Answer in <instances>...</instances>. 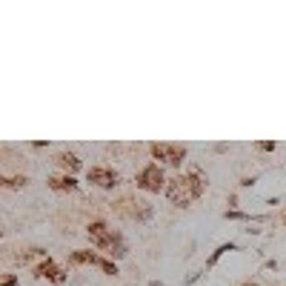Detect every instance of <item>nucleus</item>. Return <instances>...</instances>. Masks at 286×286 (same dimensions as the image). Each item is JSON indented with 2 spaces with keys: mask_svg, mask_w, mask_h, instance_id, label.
Instances as JSON below:
<instances>
[{
  "mask_svg": "<svg viewBox=\"0 0 286 286\" xmlns=\"http://www.w3.org/2000/svg\"><path fill=\"white\" fill-rule=\"evenodd\" d=\"M206 175L200 169H189L186 175H178V178H172L169 183H166V198H169L172 206H189L192 200H198L200 195L206 192Z\"/></svg>",
  "mask_w": 286,
  "mask_h": 286,
  "instance_id": "obj_1",
  "label": "nucleus"
},
{
  "mask_svg": "<svg viewBox=\"0 0 286 286\" xmlns=\"http://www.w3.org/2000/svg\"><path fill=\"white\" fill-rule=\"evenodd\" d=\"M135 183H137V189H143V192H149V195H160V192H166V175H163V169L157 163H146L140 172H137V178H135Z\"/></svg>",
  "mask_w": 286,
  "mask_h": 286,
  "instance_id": "obj_2",
  "label": "nucleus"
},
{
  "mask_svg": "<svg viewBox=\"0 0 286 286\" xmlns=\"http://www.w3.org/2000/svg\"><path fill=\"white\" fill-rule=\"evenodd\" d=\"M114 209H117V214H123V218H129V221H137V223L152 221V214H155L152 203L137 200V198H123L121 203H114Z\"/></svg>",
  "mask_w": 286,
  "mask_h": 286,
  "instance_id": "obj_3",
  "label": "nucleus"
},
{
  "mask_svg": "<svg viewBox=\"0 0 286 286\" xmlns=\"http://www.w3.org/2000/svg\"><path fill=\"white\" fill-rule=\"evenodd\" d=\"M86 235H89V241H92L94 249L112 255V246H114V237H117V229H109L103 221H92L89 226H86Z\"/></svg>",
  "mask_w": 286,
  "mask_h": 286,
  "instance_id": "obj_4",
  "label": "nucleus"
},
{
  "mask_svg": "<svg viewBox=\"0 0 286 286\" xmlns=\"http://www.w3.org/2000/svg\"><path fill=\"white\" fill-rule=\"evenodd\" d=\"M149 152H152L155 160L169 163V166H175V169L186 160V146H183V143H152Z\"/></svg>",
  "mask_w": 286,
  "mask_h": 286,
  "instance_id": "obj_5",
  "label": "nucleus"
},
{
  "mask_svg": "<svg viewBox=\"0 0 286 286\" xmlns=\"http://www.w3.org/2000/svg\"><path fill=\"white\" fill-rule=\"evenodd\" d=\"M69 264L72 266H80V264H89V266H98L100 272H106V275H117V264L109 260V257H100L94 255L92 249H78L69 255Z\"/></svg>",
  "mask_w": 286,
  "mask_h": 286,
  "instance_id": "obj_6",
  "label": "nucleus"
},
{
  "mask_svg": "<svg viewBox=\"0 0 286 286\" xmlns=\"http://www.w3.org/2000/svg\"><path fill=\"white\" fill-rule=\"evenodd\" d=\"M32 275L35 278H46L49 283H55V286H63L66 283V272L60 269V266L52 260V257H46V260H40V264L32 269Z\"/></svg>",
  "mask_w": 286,
  "mask_h": 286,
  "instance_id": "obj_7",
  "label": "nucleus"
},
{
  "mask_svg": "<svg viewBox=\"0 0 286 286\" xmlns=\"http://www.w3.org/2000/svg\"><path fill=\"white\" fill-rule=\"evenodd\" d=\"M86 178H89V183L100 186V189H114V186L121 183L117 172L109 169V166H92V169L86 172Z\"/></svg>",
  "mask_w": 286,
  "mask_h": 286,
  "instance_id": "obj_8",
  "label": "nucleus"
},
{
  "mask_svg": "<svg viewBox=\"0 0 286 286\" xmlns=\"http://www.w3.org/2000/svg\"><path fill=\"white\" fill-rule=\"evenodd\" d=\"M49 189H55V192H78V180H75V175H55V178H49Z\"/></svg>",
  "mask_w": 286,
  "mask_h": 286,
  "instance_id": "obj_9",
  "label": "nucleus"
},
{
  "mask_svg": "<svg viewBox=\"0 0 286 286\" xmlns=\"http://www.w3.org/2000/svg\"><path fill=\"white\" fill-rule=\"evenodd\" d=\"M55 163L60 166V169H63L66 175H75V172H78L80 166H83V163H80V157H78V155H72V152H60V155L55 157Z\"/></svg>",
  "mask_w": 286,
  "mask_h": 286,
  "instance_id": "obj_10",
  "label": "nucleus"
},
{
  "mask_svg": "<svg viewBox=\"0 0 286 286\" xmlns=\"http://www.w3.org/2000/svg\"><path fill=\"white\" fill-rule=\"evenodd\" d=\"M235 249H237L235 243H221V246H218V249H214L212 255L206 257V269H214V264H218V260L226 255V252H235Z\"/></svg>",
  "mask_w": 286,
  "mask_h": 286,
  "instance_id": "obj_11",
  "label": "nucleus"
},
{
  "mask_svg": "<svg viewBox=\"0 0 286 286\" xmlns=\"http://www.w3.org/2000/svg\"><path fill=\"white\" fill-rule=\"evenodd\" d=\"M32 257H43V260H46V249H26V252H20V255H17V264H29V260H32Z\"/></svg>",
  "mask_w": 286,
  "mask_h": 286,
  "instance_id": "obj_12",
  "label": "nucleus"
},
{
  "mask_svg": "<svg viewBox=\"0 0 286 286\" xmlns=\"http://www.w3.org/2000/svg\"><path fill=\"white\" fill-rule=\"evenodd\" d=\"M26 183H29L26 175H23V178H3V180H0L3 189H20V186H26Z\"/></svg>",
  "mask_w": 286,
  "mask_h": 286,
  "instance_id": "obj_13",
  "label": "nucleus"
},
{
  "mask_svg": "<svg viewBox=\"0 0 286 286\" xmlns=\"http://www.w3.org/2000/svg\"><path fill=\"white\" fill-rule=\"evenodd\" d=\"M223 218H226V221H257V218H252V214H246V212H237V209H229Z\"/></svg>",
  "mask_w": 286,
  "mask_h": 286,
  "instance_id": "obj_14",
  "label": "nucleus"
},
{
  "mask_svg": "<svg viewBox=\"0 0 286 286\" xmlns=\"http://www.w3.org/2000/svg\"><path fill=\"white\" fill-rule=\"evenodd\" d=\"M257 149H260V152H275V143H272V140H264V143H257Z\"/></svg>",
  "mask_w": 286,
  "mask_h": 286,
  "instance_id": "obj_15",
  "label": "nucleus"
},
{
  "mask_svg": "<svg viewBox=\"0 0 286 286\" xmlns=\"http://www.w3.org/2000/svg\"><path fill=\"white\" fill-rule=\"evenodd\" d=\"M0 286H17V275H6Z\"/></svg>",
  "mask_w": 286,
  "mask_h": 286,
  "instance_id": "obj_16",
  "label": "nucleus"
},
{
  "mask_svg": "<svg viewBox=\"0 0 286 286\" xmlns=\"http://www.w3.org/2000/svg\"><path fill=\"white\" fill-rule=\"evenodd\" d=\"M283 226H286V218H283Z\"/></svg>",
  "mask_w": 286,
  "mask_h": 286,
  "instance_id": "obj_17",
  "label": "nucleus"
}]
</instances>
